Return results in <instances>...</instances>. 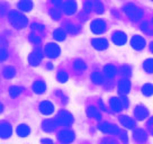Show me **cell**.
Returning <instances> with one entry per match:
<instances>
[{"label":"cell","instance_id":"7","mask_svg":"<svg viewBox=\"0 0 153 144\" xmlns=\"http://www.w3.org/2000/svg\"><path fill=\"white\" fill-rule=\"evenodd\" d=\"M57 139L62 143H71L74 140V133L70 130H63L61 132H59Z\"/></svg>","mask_w":153,"mask_h":144},{"label":"cell","instance_id":"3","mask_svg":"<svg viewBox=\"0 0 153 144\" xmlns=\"http://www.w3.org/2000/svg\"><path fill=\"white\" fill-rule=\"evenodd\" d=\"M57 123L63 126H70L73 123V116L67 111H61L56 117Z\"/></svg>","mask_w":153,"mask_h":144},{"label":"cell","instance_id":"13","mask_svg":"<svg viewBox=\"0 0 153 144\" xmlns=\"http://www.w3.org/2000/svg\"><path fill=\"white\" fill-rule=\"evenodd\" d=\"M134 115H135V117H136L139 120H145V118L149 116L148 108H146V107H144L143 105L137 106V107L135 108V111H134Z\"/></svg>","mask_w":153,"mask_h":144},{"label":"cell","instance_id":"22","mask_svg":"<svg viewBox=\"0 0 153 144\" xmlns=\"http://www.w3.org/2000/svg\"><path fill=\"white\" fill-rule=\"evenodd\" d=\"M33 8V1L30 0H20L18 2V9L22 11H29Z\"/></svg>","mask_w":153,"mask_h":144},{"label":"cell","instance_id":"1","mask_svg":"<svg viewBox=\"0 0 153 144\" xmlns=\"http://www.w3.org/2000/svg\"><path fill=\"white\" fill-rule=\"evenodd\" d=\"M8 19H9L11 26L17 29L24 28V27H26V25H27V18L22 13L16 11V10L10 11L9 15H8Z\"/></svg>","mask_w":153,"mask_h":144},{"label":"cell","instance_id":"52","mask_svg":"<svg viewBox=\"0 0 153 144\" xmlns=\"http://www.w3.org/2000/svg\"><path fill=\"white\" fill-rule=\"evenodd\" d=\"M152 33H153V18H152Z\"/></svg>","mask_w":153,"mask_h":144},{"label":"cell","instance_id":"27","mask_svg":"<svg viewBox=\"0 0 153 144\" xmlns=\"http://www.w3.org/2000/svg\"><path fill=\"white\" fill-rule=\"evenodd\" d=\"M73 67H74V70L78 72H82L85 71L87 69V64L85 61H82L81 59H78L74 61V64H73Z\"/></svg>","mask_w":153,"mask_h":144},{"label":"cell","instance_id":"14","mask_svg":"<svg viewBox=\"0 0 153 144\" xmlns=\"http://www.w3.org/2000/svg\"><path fill=\"white\" fill-rule=\"evenodd\" d=\"M13 134V128L9 123H1V127H0V135L2 139H8Z\"/></svg>","mask_w":153,"mask_h":144},{"label":"cell","instance_id":"30","mask_svg":"<svg viewBox=\"0 0 153 144\" xmlns=\"http://www.w3.org/2000/svg\"><path fill=\"white\" fill-rule=\"evenodd\" d=\"M91 80H92V82H95L96 85H100L104 81V77L99 72H92L91 73Z\"/></svg>","mask_w":153,"mask_h":144},{"label":"cell","instance_id":"51","mask_svg":"<svg viewBox=\"0 0 153 144\" xmlns=\"http://www.w3.org/2000/svg\"><path fill=\"white\" fill-rule=\"evenodd\" d=\"M52 65H51V64H50V63H48V69H52Z\"/></svg>","mask_w":153,"mask_h":144},{"label":"cell","instance_id":"24","mask_svg":"<svg viewBox=\"0 0 153 144\" xmlns=\"http://www.w3.org/2000/svg\"><path fill=\"white\" fill-rule=\"evenodd\" d=\"M29 133H30V128H29L27 125L22 124L17 127V134H18L20 137H26V136L29 135Z\"/></svg>","mask_w":153,"mask_h":144},{"label":"cell","instance_id":"28","mask_svg":"<svg viewBox=\"0 0 153 144\" xmlns=\"http://www.w3.org/2000/svg\"><path fill=\"white\" fill-rule=\"evenodd\" d=\"M4 77L7 78V79H11V78L15 77V74H16V70H15V68L13 67H6L4 69Z\"/></svg>","mask_w":153,"mask_h":144},{"label":"cell","instance_id":"40","mask_svg":"<svg viewBox=\"0 0 153 144\" xmlns=\"http://www.w3.org/2000/svg\"><path fill=\"white\" fill-rule=\"evenodd\" d=\"M32 29L33 30H36V32H43L44 30V26L38 23H33L32 24Z\"/></svg>","mask_w":153,"mask_h":144},{"label":"cell","instance_id":"2","mask_svg":"<svg viewBox=\"0 0 153 144\" xmlns=\"http://www.w3.org/2000/svg\"><path fill=\"white\" fill-rule=\"evenodd\" d=\"M123 9H124L125 14L128 16L129 19L134 20V22H136V20L141 19V18H142V16H143V13H142V10L140 9L139 7H136L135 5H132V4L125 5Z\"/></svg>","mask_w":153,"mask_h":144},{"label":"cell","instance_id":"37","mask_svg":"<svg viewBox=\"0 0 153 144\" xmlns=\"http://www.w3.org/2000/svg\"><path fill=\"white\" fill-rule=\"evenodd\" d=\"M64 27L67 28V32L69 34H76L78 33V27H76V25L71 24V23H65Z\"/></svg>","mask_w":153,"mask_h":144},{"label":"cell","instance_id":"29","mask_svg":"<svg viewBox=\"0 0 153 144\" xmlns=\"http://www.w3.org/2000/svg\"><path fill=\"white\" fill-rule=\"evenodd\" d=\"M142 92H143L144 96L150 97L153 95V85L151 83H145L143 87H142Z\"/></svg>","mask_w":153,"mask_h":144},{"label":"cell","instance_id":"16","mask_svg":"<svg viewBox=\"0 0 153 144\" xmlns=\"http://www.w3.org/2000/svg\"><path fill=\"white\" fill-rule=\"evenodd\" d=\"M57 124H59V123H57L56 120H46L43 122L42 128H43V131L50 133V132H53V131L55 130V127L57 126Z\"/></svg>","mask_w":153,"mask_h":144},{"label":"cell","instance_id":"42","mask_svg":"<svg viewBox=\"0 0 153 144\" xmlns=\"http://www.w3.org/2000/svg\"><path fill=\"white\" fill-rule=\"evenodd\" d=\"M120 102H122V106H123V108H127L128 107V100H127V98L126 97H122L120 98Z\"/></svg>","mask_w":153,"mask_h":144},{"label":"cell","instance_id":"9","mask_svg":"<svg viewBox=\"0 0 153 144\" xmlns=\"http://www.w3.org/2000/svg\"><path fill=\"white\" fill-rule=\"evenodd\" d=\"M131 46L134 48V50H137V51H141L143 50L144 46H145V39L143 37H141L140 35H135L132 37L131 39Z\"/></svg>","mask_w":153,"mask_h":144},{"label":"cell","instance_id":"46","mask_svg":"<svg viewBox=\"0 0 153 144\" xmlns=\"http://www.w3.org/2000/svg\"><path fill=\"white\" fill-rule=\"evenodd\" d=\"M51 2H52L54 6H61L62 5V0H51Z\"/></svg>","mask_w":153,"mask_h":144},{"label":"cell","instance_id":"32","mask_svg":"<svg viewBox=\"0 0 153 144\" xmlns=\"http://www.w3.org/2000/svg\"><path fill=\"white\" fill-rule=\"evenodd\" d=\"M20 92H22V89L17 86H13L9 88V96L11 98H17L20 95Z\"/></svg>","mask_w":153,"mask_h":144},{"label":"cell","instance_id":"20","mask_svg":"<svg viewBox=\"0 0 153 144\" xmlns=\"http://www.w3.org/2000/svg\"><path fill=\"white\" fill-rule=\"evenodd\" d=\"M109 105H110V108L115 111V113H118V111H122V108H123V106H122V102H120V99L118 98H110L109 100Z\"/></svg>","mask_w":153,"mask_h":144},{"label":"cell","instance_id":"49","mask_svg":"<svg viewBox=\"0 0 153 144\" xmlns=\"http://www.w3.org/2000/svg\"><path fill=\"white\" fill-rule=\"evenodd\" d=\"M152 125H153V117L150 120V122H149V126H152Z\"/></svg>","mask_w":153,"mask_h":144},{"label":"cell","instance_id":"41","mask_svg":"<svg viewBox=\"0 0 153 144\" xmlns=\"http://www.w3.org/2000/svg\"><path fill=\"white\" fill-rule=\"evenodd\" d=\"M120 140L123 141V143L124 144L128 143V139H127V134H126V132H120Z\"/></svg>","mask_w":153,"mask_h":144},{"label":"cell","instance_id":"38","mask_svg":"<svg viewBox=\"0 0 153 144\" xmlns=\"http://www.w3.org/2000/svg\"><path fill=\"white\" fill-rule=\"evenodd\" d=\"M94 7H95V0H88L86 4H85V10L86 11L94 10Z\"/></svg>","mask_w":153,"mask_h":144},{"label":"cell","instance_id":"5","mask_svg":"<svg viewBox=\"0 0 153 144\" xmlns=\"http://www.w3.org/2000/svg\"><path fill=\"white\" fill-rule=\"evenodd\" d=\"M44 52H45V55L50 59H55L57 58L59 55H60V46H57L56 44L54 43H48L46 46H45V50H44Z\"/></svg>","mask_w":153,"mask_h":144},{"label":"cell","instance_id":"31","mask_svg":"<svg viewBox=\"0 0 153 144\" xmlns=\"http://www.w3.org/2000/svg\"><path fill=\"white\" fill-rule=\"evenodd\" d=\"M144 70L148 73H153V59H148L143 63Z\"/></svg>","mask_w":153,"mask_h":144},{"label":"cell","instance_id":"47","mask_svg":"<svg viewBox=\"0 0 153 144\" xmlns=\"http://www.w3.org/2000/svg\"><path fill=\"white\" fill-rule=\"evenodd\" d=\"M42 144H53V142L48 139H43L42 140Z\"/></svg>","mask_w":153,"mask_h":144},{"label":"cell","instance_id":"43","mask_svg":"<svg viewBox=\"0 0 153 144\" xmlns=\"http://www.w3.org/2000/svg\"><path fill=\"white\" fill-rule=\"evenodd\" d=\"M149 23L148 22H143V23H142V24H141V29H142V30H143L144 33H149Z\"/></svg>","mask_w":153,"mask_h":144},{"label":"cell","instance_id":"33","mask_svg":"<svg viewBox=\"0 0 153 144\" xmlns=\"http://www.w3.org/2000/svg\"><path fill=\"white\" fill-rule=\"evenodd\" d=\"M94 11L96 14H102L104 13V5L100 0H95V7H94Z\"/></svg>","mask_w":153,"mask_h":144},{"label":"cell","instance_id":"18","mask_svg":"<svg viewBox=\"0 0 153 144\" xmlns=\"http://www.w3.org/2000/svg\"><path fill=\"white\" fill-rule=\"evenodd\" d=\"M120 122L122 123V125L123 126H125V127H127V128H135V122H134L133 118H131V117H128V116H120Z\"/></svg>","mask_w":153,"mask_h":144},{"label":"cell","instance_id":"17","mask_svg":"<svg viewBox=\"0 0 153 144\" xmlns=\"http://www.w3.org/2000/svg\"><path fill=\"white\" fill-rule=\"evenodd\" d=\"M118 89L122 95H126L131 89V82L128 79H122L118 83Z\"/></svg>","mask_w":153,"mask_h":144},{"label":"cell","instance_id":"48","mask_svg":"<svg viewBox=\"0 0 153 144\" xmlns=\"http://www.w3.org/2000/svg\"><path fill=\"white\" fill-rule=\"evenodd\" d=\"M99 105H100L101 109H102V111H105V109H106V107H105V106H104V104H102V101H101V100H99Z\"/></svg>","mask_w":153,"mask_h":144},{"label":"cell","instance_id":"36","mask_svg":"<svg viewBox=\"0 0 153 144\" xmlns=\"http://www.w3.org/2000/svg\"><path fill=\"white\" fill-rule=\"evenodd\" d=\"M56 79L59 80V82H61V83H64V82H67V81H68V79H69V76H68L67 72L60 71L59 73H57Z\"/></svg>","mask_w":153,"mask_h":144},{"label":"cell","instance_id":"21","mask_svg":"<svg viewBox=\"0 0 153 144\" xmlns=\"http://www.w3.org/2000/svg\"><path fill=\"white\" fill-rule=\"evenodd\" d=\"M134 139L136 140L139 143H144L146 140H148V134L145 133L144 130H136L134 133Z\"/></svg>","mask_w":153,"mask_h":144},{"label":"cell","instance_id":"35","mask_svg":"<svg viewBox=\"0 0 153 144\" xmlns=\"http://www.w3.org/2000/svg\"><path fill=\"white\" fill-rule=\"evenodd\" d=\"M50 16H51L54 20H59L61 18V11H60V9L52 8V9H50Z\"/></svg>","mask_w":153,"mask_h":144},{"label":"cell","instance_id":"26","mask_svg":"<svg viewBox=\"0 0 153 144\" xmlns=\"http://www.w3.org/2000/svg\"><path fill=\"white\" fill-rule=\"evenodd\" d=\"M104 73L107 78H114L115 74H116V68L111 64H107L105 68H104Z\"/></svg>","mask_w":153,"mask_h":144},{"label":"cell","instance_id":"12","mask_svg":"<svg viewBox=\"0 0 153 144\" xmlns=\"http://www.w3.org/2000/svg\"><path fill=\"white\" fill-rule=\"evenodd\" d=\"M39 111L43 115H50L54 111V105H53L51 101H42L39 104Z\"/></svg>","mask_w":153,"mask_h":144},{"label":"cell","instance_id":"19","mask_svg":"<svg viewBox=\"0 0 153 144\" xmlns=\"http://www.w3.org/2000/svg\"><path fill=\"white\" fill-rule=\"evenodd\" d=\"M33 90L35 94H37V95H42L44 92L46 91V86H45V83L43 81H35L33 85Z\"/></svg>","mask_w":153,"mask_h":144},{"label":"cell","instance_id":"8","mask_svg":"<svg viewBox=\"0 0 153 144\" xmlns=\"http://www.w3.org/2000/svg\"><path fill=\"white\" fill-rule=\"evenodd\" d=\"M98 128H99L102 133H105V134L117 135V134H120V133L117 126H115V125H113V124H109V123H102V124L99 125V127H98Z\"/></svg>","mask_w":153,"mask_h":144},{"label":"cell","instance_id":"11","mask_svg":"<svg viewBox=\"0 0 153 144\" xmlns=\"http://www.w3.org/2000/svg\"><path fill=\"white\" fill-rule=\"evenodd\" d=\"M62 10L64 14L73 15L76 11V2L74 0H67L62 6Z\"/></svg>","mask_w":153,"mask_h":144},{"label":"cell","instance_id":"6","mask_svg":"<svg viewBox=\"0 0 153 144\" xmlns=\"http://www.w3.org/2000/svg\"><path fill=\"white\" fill-rule=\"evenodd\" d=\"M42 59H43V53H42V51H41L39 48H35L33 52L29 54L28 62L30 65L36 67V65H38V64L41 63Z\"/></svg>","mask_w":153,"mask_h":144},{"label":"cell","instance_id":"44","mask_svg":"<svg viewBox=\"0 0 153 144\" xmlns=\"http://www.w3.org/2000/svg\"><path fill=\"white\" fill-rule=\"evenodd\" d=\"M7 50H6L5 48H1V61H5L6 59H7Z\"/></svg>","mask_w":153,"mask_h":144},{"label":"cell","instance_id":"50","mask_svg":"<svg viewBox=\"0 0 153 144\" xmlns=\"http://www.w3.org/2000/svg\"><path fill=\"white\" fill-rule=\"evenodd\" d=\"M150 51H151V52L153 53V42L151 44H150Z\"/></svg>","mask_w":153,"mask_h":144},{"label":"cell","instance_id":"25","mask_svg":"<svg viewBox=\"0 0 153 144\" xmlns=\"http://www.w3.org/2000/svg\"><path fill=\"white\" fill-rule=\"evenodd\" d=\"M53 37L54 39H56V41H64L65 37H67V34H65V30L62 28H57L54 30V33H53Z\"/></svg>","mask_w":153,"mask_h":144},{"label":"cell","instance_id":"45","mask_svg":"<svg viewBox=\"0 0 153 144\" xmlns=\"http://www.w3.org/2000/svg\"><path fill=\"white\" fill-rule=\"evenodd\" d=\"M100 144H116V142L111 139H104L100 142Z\"/></svg>","mask_w":153,"mask_h":144},{"label":"cell","instance_id":"39","mask_svg":"<svg viewBox=\"0 0 153 144\" xmlns=\"http://www.w3.org/2000/svg\"><path fill=\"white\" fill-rule=\"evenodd\" d=\"M29 41L33 44H35V45H38V44L41 43V39L38 37L37 35H35V34H30L29 35Z\"/></svg>","mask_w":153,"mask_h":144},{"label":"cell","instance_id":"4","mask_svg":"<svg viewBox=\"0 0 153 144\" xmlns=\"http://www.w3.org/2000/svg\"><path fill=\"white\" fill-rule=\"evenodd\" d=\"M91 32L95 34H102L106 32L107 29V25H106L105 20L102 19H95L91 22L90 24Z\"/></svg>","mask_w":153,"mask_h":144},{"label":"cell","instance_id":"10","mask_svg":"<svg viewBox=\"0 0 153 144\" xmlns=\"http://www.w3.org/2000/svg\"><path fill=\"white\" fill-rule=\"evenodd\" d=\"M111 39H113L114 44L118 45V46L124 45V44L127 42V36H126V34H125L124 32H120V30L115 32V33L113 34V36H111Z\"/></svg>","mask_w":153,"mask_h":144},{"label":"cell","instance_id":"15","mask_svg":"<svg viewBox=\"0 0 153 144\" xmlns=\"http://www.w3.org/2000/svg\"><path fill=\"white\" fill-rule=\"evenodd\" d=\"M91 44H92V46H94L96 50H99V51L106 50V48H108V42H107V39H91Z\"/></svg>","mask_w":153,"mask_h":144},{"label":"cell","instance_id":"34","mask_svg":"<svg viewBox=\"0 0 153 144\" xmlns=\"http://www.w3.org/2000/svg\"><path fill=\"white\" fill-rule=\"evenodd\" d=\"M120 74L125 78H128L132 74V69L129 65H124V67L120 68Z\"/></svg>","mask_w":153,"mask_h":144},{"label":"cell","instance_id":"23","mask_svg":"<svg viewBox=\"0 0 153 144\" xmlns=\"http://www.w3.org/2000/svg\"><path fill=\"white\" fill-rule=\"evenodd\" d=\"M87 115H88V117H90V118H95V120H101L100 113L98 111V109H97L96 107H92V106H90V107L87 109Z\"/></svg>","mask_w":153,"mask_h":144}]
</instances>
